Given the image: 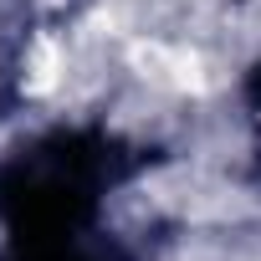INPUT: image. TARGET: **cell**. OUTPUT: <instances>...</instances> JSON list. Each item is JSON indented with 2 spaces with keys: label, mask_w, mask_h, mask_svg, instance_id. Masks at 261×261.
Returning <instances> with one entry per match:
<instances>
[{
  "label": "cell",
  "mask_w": 261,
  "mask_h": 261,
  "mask_svg": "<svg viewBox=\"0 0 261 261\" xmlns=\"http://www.w3.org/2000/svg\"><path fill=\"white\" fill-rule=\"evenodd\" d=\"M134 62L149 67L154 77L174 82V87H200V67H195V57H185V51H169V46H139Z\"/></svg>",
  "instance_id": "6da1fadb"
}]
</instances>
